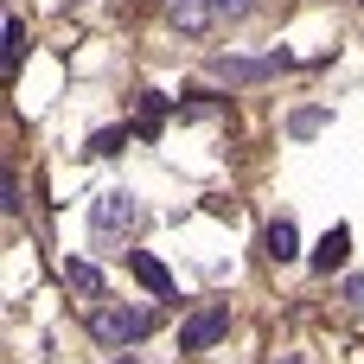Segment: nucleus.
Wrapping results in <instances>:
<instances>
[{
    "instance_id": "obj_1",
    "label": "nucleus",
    "mask_w": 364,
    "mask_h": 364,
    "mask_svg": "<svg viewBox=\"0 0 364 364\" xmlns=\"http://www.w3.org/2000/svg\"><path fill=\"white\" fill-rule=\"evenodd\" d=\"M147 326H154V314H147V307H122V301H109V307L90 314V333H96L102 346H128V339H141Z\"/></svg>"
},
{
    "instance_id": "obj_2",
    "label": "nucleus",
    "mask_w": 364,
    "mask_h": 364,
    "mask_svg": "<svg viewBox=\"0 0 364 364\" xmlns=\"http://www.w3.org/2000/svg\"><path fill=\"white\" fill-rule=\"evenodd\" d=\"M134 218H141V205H134L122 186H115V192H102V198L90 205V230H96L102 243H122V237L134 230Z\"/></svg>"
},
{
    "instance_id": "obj_3",
    "label": "nucleus",
    "mask_w": 364,
    "mask_h": 364,
    "mask_svg": "<svg viewBox=\"0 0 364 364\" xmlns=\"http://www.w3.org/2000/svg\"><path fill=\"white\" fill-rule=\"evenodd\" d=\"M224 333H230V307H224V301H211V307H198V314L179 326V352H211Z\"/></svg>"
},
{
    "instance_id": "obj_4",
    "label": "nucleus",
    "mask_w": 364,
    "mask_h": 364,
    "mask_svg": "<svg viewBox=\"0 0 364 364\" xmlns=\"http://www.w3.org/2000/svg\"><path fill=\"white\" fill-rule=\"evenodd\" d=\"M288 64V51H269V58H218L211 70L224 77V83H262V77H275Z\"/></svg>"
},
{
    "instance_id": "obj_5",
    "label": "nucleus",
    "mask_w": 364,
    "mask_h": 364,
    "mask_svg": "<svg viewBox=\"0 0 364 364\" xmlns=\"http://www.w3.org/2000/svg\"><path fill=\"white\" fill-rule=\"evenodd\" d=\"M166 19H173V32L198 38V32H211L224 13H218V0H166Z\"/></svg>"
},
{
    "instance_id": "obj_6",
    "label": "nucleus",
    "mask_w": 364,
    "mask_h": 364,
    "mask_svg": "<svg viewBox=\"0 0 364 364\" xmlns=\"http://www.w3.org/2000/svg\"><path fill=\"white\" fill-rule=\"evenodd\" d=\"M346 256H352V230H346V224H333V230L314 243V256H307V262H314V275H333V269H346Z\"/></svg>"
},
{
    "instance_id": "obj_7",
    "label": "nucleus",
    "mask_w": 364,
    "mask_h": 364,
    "mask_svg": "<svg viewBox=\"0 0 364 364\" xmlns=\"http://www.w3.org/2000/svg\"><path fill=\"white\" fill-rule=\"evenodd\" d=\"M128 269H134V282H141L147 294H160V301L173 294V275H166V262H160V256H147V250H128Z\"/></svg>"
},
{
    "instance_id": "obj_8",
    "label": "nucleus",
    "mask_w": 364,
    "mask_h": 364,
    "mask_svg": "<svg viewBox=\"0 0 364 364\" xmlns=\"http://www.w3.org/2000/svg\"><path fill=\"white\" fill-rule=\"evenodd\" d=\"M262 250H269V262H294V256H301V230H294V218H275V224L262 230Z\"/></svg>"
},
{
    "instance_id": "obj_9",
    "label": "nucleus",
    "mask_w": 364,
    "mask_h": 364,
    "mask_svg": "<svg viewBox=\"0 0 364 364\" xmlns=\"http://www.w3.org/2000/svg\"><path fill=\"white\" fill-rule=\"evenodd\" d=\"M64 288H70V294H83V301H102V269L70 256V262H64Z\"/></svg>"
},
{
    "instance_id": "obj_10",
    "label": "nucleus",
    "mask_w": 364,
    "mask_h": 364,
    "mask_svg": "<svg viewBox=\"0 0 364 364\" xmlns=\"http://www.w3.org/2000/svg\"><path fill=\"white\" fill-rule=\"evenodd\" d=\"M19 51H26V19H6V45H0V70L6 77L19 70Z\"/></svg>"
},
{
    "instance_id": "obj_11",
    "label": "nucleus",
    "mask_w": 364,
    "mask_h": 364,
    "mask_svg": "<svg viewBox=\"0 0 364 364\" xmlns=\"http://www.w3.org/2000/svg\"><path fill=\"white\" fill-rule=\"evenodd\" d=\"M128 147V128H96L90 134V154H122Z\"/></svg>"
},
{
    "instance_id": "obj_12",
    "label": "nucleus",
    "mask_w": 364,
    "mask_h": 364,
    "mask_svg": "<svg viewBox=\"0 0 364 364\" xmlns=\"http://www.w3.org/2000/svg\"><path fill=\"white\" fill-rule=\"evenodd\" d=\"M288 128H294V134H320V128H326V109H301Z\"/></svg>"
},
{
    "instance_id": "obj_13",
    "label": "nucleus",
    "mask_w": 364,
    "mask_h": 364,
    "mask_svg": "<svg viewBox=\"0 0 364 364\" xmlns=\"http://www.w3.org/2000/svg\"><path fill=\"white\" fill-rule=\"evenodd\" d=\"M160 115H166V102L160 96H141V128H160Z\"/></svg>"
},
{
    "instance_id": "obj_14",
    "label": "nucleus",
    "mask_w": 364,
    "mask_h": 364,
    "mask_svg": "<svg viewBox=\"0 0 364 364\" xmlns=\"http://www.w3.org/2000/svg\"><path fill=\"white\" fill-rule=\"evenodd\" d=\"M0 205H6V218L19 211V179H13V173H6V186H0Z\"/></svg>"
},
{
    "instance_id": "obj_15",
    "label": "nucleus",
    "mask_w": 364,
    "mask_h": 364,
    "mask_svg": "<svg viewBox=\"0 0 364 364\" xmlns=\"http://www.w3.org/2000/svg\"><path fill=\"white\" fill-rule=\"evenodd\" d=\"M250 6H256V0H218V13H224V19H243Z\"/></svg>"
},
{
    "instance_id": "obj_16",
    "label": "nucleus",
    "mask_w": 364,
    "mask_h": 364,
    "mask_svg": "<svg viewBox=\"0 0 364 364\" xmlns=\"http://www.w3.org/2000/svg\"><path fill=\"white\" fill-rule=\"evenodd\" d=\"M346 301H352V307H364V275H352V282H346Z\"/></svg>"
},
{
    "instance_id": "obj_17",
    "label": "nucleus",
    "mask_w": 364,
    "mask_h": 364,
    "mask_svg": "<svg viewBox=\"0 0 364 364\" xmlns=\"http://www.w3.org/2000/svg\"><path fill=\"white\" fill-rule=\"evenodd\" d=\"M115 364H141V358H115Z\"/></svg>"
},
{
    "instance_id": "obj_18",
    "label": "nucleus",
    "mask_w": 364,
    "mask_h": 364,
    "mask_svg": "<svg viewBox=\"0 0 364 364\" xmlns=\"http://www.w3.org/2000/svg\"><path fill=\"white\" fill-rule=\"evenodd\" d=\"M288 364H301V358H288Z\"/></svg>"
}]
</instances>
